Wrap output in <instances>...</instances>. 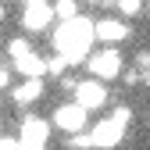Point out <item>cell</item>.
<instances>
[{"label":"cell","instance_id":"6da1fadb","mask_svg":"<svg viewBox=\"0 0 150 150\" xmlns=\"http://www.w3.org/2000/svg\"><path fill=\"white\" fill-rule=\"evenodd\" d=\"M97 40V32H93V22L89 18H71V22H61V29L54 32V47H57V54H64V57L71 64H82L89 57V43Z\"/></svg>","mask_w":150,"mask_h":150},{"label":"cell","instance_id":"7a4b0ae2","mask_svg":"<svg viewBox=\"0 0 150 150\" xmlns=\"http://www.w3.org/2000/svg\"><path fill=\"white\" fill-rule=\"evenodd\" d=\"M129 118H132V111H129V107H115L107 118H100L97 125L89 129V139H93V146H100V150L118 146V143H122V136H125V125H129Z\"/></svg>","mask_w":150,"mask_h":150},{"label":"cell","instance_id":"3957f363","mask_svg":"<svg viewBox=\"0 0 150 150\" xmlns=\"http://www.w3.org/2000/svg\"><path fill=\"white\" fill-rule=\"evenodd\" d=\"M86 68H89L93 79H100V82L118 79V75H122V54H118V47H107V43H104L97 54L86 57Z\"/></svg>","mask_w":150,"mask_h":150},{"label":"cell","instance_id":"277c9868","mask_svg":"<svg viewBox=\"0 0 150 150\" xmlns=\"http://www.w3.org/2000/svg\"><path fill=\"white\" fill-rule=\"evenodd\" d=\"M54 22H57V14H54V0H50V4H25V11H22V29H25L29 36L47 32Z\"/></svg>","mask_w":150,"mask_h":150},{"label":"cell","instance_id":"5b68a950","mask_svg":"<svg viewBox=\"0 0 150 150\" xmlns=\"http://www.w3.org/2000/svg\"><path fill=\"white\" fill-rule=\"evenodd\" d=\"M71 93H75V100H79L86 111H100V107L107 104V86H104L100 79H93V75H89V79H82Z\"/></svg>","mask_w":150,"mask_h":150},{"label":"cell","instance_id":"8992f818","mask_svg":"<svg viewBox=\"0 0 150 150\" xmlns=\"http://www.w3.org/2000/svg\"><path fill=\"white\" fill-rule=\"evenodd\" d=\"M54 125L61 129V132H82L86 129V107L75 100V104H61L57 111H54Z\"/></svg>","mask_w":150,"mask_h":150},{"label":"cell","instance_id":"52a82bcc","mask_svg":"<svg viewBox=\"0 0 150 150\" xmlns=\"http://www.w3.org/2000/svg\"><path fill=\"white\" fill-rule=\"evenodd\" d=\"M93 32H97V43H107V47H118L129 40V29L125 18H100V22H93Z\"/></svg>","mask_w":150,"mask_h":150},{"label":"cell","instance_id":"ba28073f","mask_svg":"<svg viewBox=\"0 0 150 150\" xmlns=\"http://www.w3.org/2000/svg\"><path fill=\"white\" fill-rule=\"evenodd\" d=\"M11 64H14V71L22 75V79H43L47 75V57H40L36 50H29L25 57H14Z\"/></svg>","mask_w":150,"mask_h":150},{"label":"cell","instance_id":"9c48e42d","mask_svg":"<svg viewBox=\"0 0 150 150\" xmlns=\"http://www.w3.org/2000/svg\"><path fill=\"white\" fill-rule=\"evenodd\" d=\"M40 97H43V79H22V82L11 89V100L18 107H29V104H36Z\"/></svg>","mask_w":150,"mask_h":150},{"label":"cell","instance_id":"30bf717a","mask_svg":"<svg viewBox=\"0 0 150 150\" xmlns=\"http://www.w3.org/2000/svg\"><path fill=\"white\" fill-rule=\"evenodd\" d=\"M47 132H50V125H47V122L25 115V118H22V132H18V136H22L25 143H47Z\"/></svg>","mask_w":150,"mask_h":150},{"label":"cell","instance_id":"8fae6325","mask_svg":"<svg viewBox=\"0 0 150 150\" xmlns=\"http://www.w3.org/2000/svg\"><path fill=\"white\" fill-rule=\"evenodd\" d=\"M54 14H57V22L79 18V0H54Z\"/></svg>","mask_w":150,"mask_h":150},{"label":"cell","instance_id":"7c38bea8","mask_svg":"<svg viewBox=\"0 0 150 150\" xmlns=\"http://www.w3.org/2000/svg\"><path fill=\"white\" fill-rule=\"evenodd\" d=\"M29 50H32V43L25 40V36H14V40L7 43V57H11V61H14V57H25Z\"/></svg>","mask_w":150,"mask_h":150},{"label":"cell","instance_id":"4fadbf2b","mask_svg":"<svg viewBox=\"0 0 150 150\" xmlns=\"http://www.w3.org/2000/svg\"><path fill=\"white\" fill-rule=\"evenodd\" d=\"M115 7H118L122 18H132V14L143 11V0H115Z\"/></svg>","mask_w":150,"mask_h":150},{"label":"cell","instance_id":"5bb4252c","mask_svg":"<svg viewBox=\"0 0 150 150\" xmlns=\"http://www.w3.org/2000/svg\"><path fill=\"white\" fill-rule=\"evenodd\" d=\"M0 150H22V136H0Z\"/></svg>","mask_w":150,"mask_h":150},{"label":"cell","instance_id":"9a60e30c","mask_svg":"<svg viewBox=\"0 0 150 150\" xmlns=\"http://www.w3.org/2000/svg\"><path fill=\"white\" fill-rule=\"evenodd\" d=\"M136 64H139V68H146V71H150V50H143V54H136Z\"/></svg>","mask_w":150,"mask_h":150},{"label":"cell","instance_id":"2e32d148","mask_svg":"<svg viewBox=\"0 0 150 150\" xmlns=\"http://www.w3.org/2000/svg\"><path fill=\"white\" fill-rule=\"evenodd\" d=\"M4 18H7V7H4V4H0V25H4Z\"/></svg>","mask_w":150,"mask_h":150},{"label":"cell","instance_id":"e0dca14e","mask_svg":"<svg viewBox=\"0 0 150 150\" xmlns=\"http://www.w3.org/2000/svg\"><path fill=\"white\" fill-rule=\"evenodd\" d=\"M22 4H50V0H22Z\"/></svg>","mask_w":150,"mask_h":150},{"label":"cell","instance_id":"ac0fdd59","mask_svg":"<svg viewBox=\"0 0 150 150\" xmlns=\"http://www.w3.org/2000/svg\"><path fill=\"white\" fill-rule=\"evenodd\" d=\"M146 86H150V71H146Z\"/></svg>","mask_w":150,"mask_h":150},{"label":"cell","instance_id":"d6986e66","mask_svg":"<svg viewBox=\"0 0 150 150\" xmlns=\"http://www.w3.org/2000/svg\"><path fill=\"white\" fill-rule=\"evenodd\" d=\"M0 129H4V125H0ZM0 136H4V132H0Z\"/></svg>","mask_w":150,"mask_h":150}]
</instances>
